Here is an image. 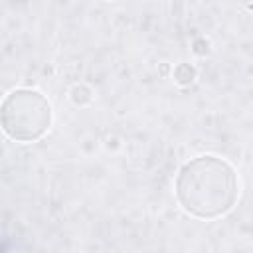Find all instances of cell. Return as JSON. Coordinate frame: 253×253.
I'll return each instance as SVG.
<instances>
[{
  "mask_svg": "<svg viewBox=\"0 0 253 253\" xmlns=\"http://www.w3.org/2000/svg\"><path fill=\"white\" fill-rule=\"evenodd\" d=\"M176 196L186 211L196 217H217L237 198L233 168L215 156H198L178 174Z\"/></svg>",
  "mask_w": 253,
  "mask_h": 253,
  "instance_id": "6da1fadb",
  "label": "cell"
},
{
  "mask_svg": "<svg viewBox=\"0 0 253 253\" xmlns=\"http://www.w3.org/2000/svg\"><path fill=\"white\" fill-rule=\"evenodd\" d=\"M51 121V109L38 91L20 89L10 93L0 105V125L16 140L30 142L40 138Z\"/></svg>",
  "mask_w": 253,
  "mask_h": 253,
  "instance_id": "7a4b0ae2",
  "label": "cell"
}]
</instances>
